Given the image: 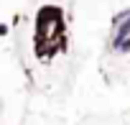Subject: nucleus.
Masks as SVG:
<instances>
[{
  "label": "nucleus",
  "instance_id": "obj_1",
  "mask_svg": "<svg viewBox=\"0 0 130 125\" xmlns=\"http://www.w3.org/2000/svg\"><path fill=\"white\" fill-rule=\"evenodd\" d=\"M64 26H61V13L59 8H43L38 13V41L36 43H43L46 38H54V36H61Z\"/></svg>",
  "mask_w": 130,
  "mask_h": 125
},
{
  "label": "nucleus",
  "instance_id": "obj_2",
  "mask_svg": "<svg viewBox=\"0 0 130 125\" xmlns=\"http://www.w3.org/2000/svg\"><path fill=\"white\" fill-rule=\"evenodd\" d=\"M127 36H130V18H127V21H125V23L120 26V31H117V36H115V41H112V46L117 49V46H120V43H122V41H125Z\"/></svg>",
  "mask_w": 130,
  "mask_h": 125
},
{
  "label": "nucleus",
  "instance_id": "obj_3",
  "mask_svg": "<svg viewBox=\"0 0 130 125\" xmlns=\"http://www.w3.org/2000/svg\"><path fill=\"white\" fill-rule=\"evenodd\" d=\"M117 49H120V51H130V36H127V38H125V41H122Z\"/></svg>",
  "mask_w": 130,
  "mask_h": 125
}]
</instances>
